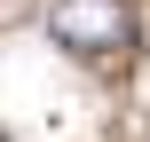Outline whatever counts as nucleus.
<instances>
[{"label":"nucleus","instance_id":"nucleus-1","mask_svg":"<svg viewBox=\"0 0 150 142\" xmlns=\"http://www.w3.org/2000/svg\"><path fill=\"white\" fill-rule=\"evenodd\" d=\"M47 32L79 55H119V47H134V8L127 0H55Z\"/></svg>","mask_w":150,"mask_h":142}]
</instances>
